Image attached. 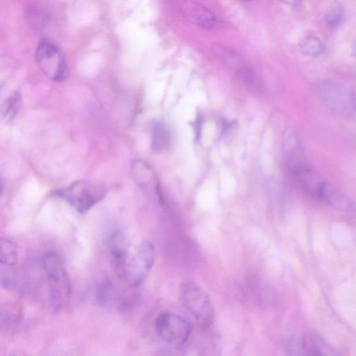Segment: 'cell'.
<instances>
[{
  "mask_svg": "<svg viewBox=\"0 0 356 356\" xmlns=\"http://www.w3.org/2000/svg\"><path fill=\"white\" fill-rule=\"evenodd\" d=\"M155 261V248L149 241L140 243L131 249L120 270L118 277L131 288H137L144 282Z\"/></svg>",
  "mask_w": 356,
  "mask_h": 356,
  "instance_id": "1",
  "label": "cell"
},
{
  "mask_svg": "<svg viewBox=\"0 0 356 356\" xmlns=\"http://www.w3.org/2000/svg\"><path fill=\"white\" fill-rule=\"evenodd\" d=\"M42 266L49 285V296L56 309L64 306L71 294V283L60 255L49 253L42 258Z\"/></svg>",
  "mask_w": 356,
  "mask_h": 356,
  "instance_id": "2",
  "label": "cell"
},
{
  "mask_svg": "<svg viewBox=\"0 0 356 356\" xmlns=\"http://www.w3.org/2000/svg\"><path fill=\"white\" fill-rule=\"evenodd\" d=\"M107 193L106 186L97 181H81L57 194L65 199L79 212L83 213L101 201Z\"/></svg>",
  "mask_w": 356,
  "mask_h": 356,
  "instance_id": "3",
  "label": "cell"
},
{
  "mask_svg": "<svg viewBox=\"0 0 356 356\" xmlns=\"http://www.w3.org/2000/svg\"><path fill=\"white\" fill-rule=\"evenodd\" d=\"M36 63L42 72L52 81L61 82L68 75L66 58L61 51L48 40H42L36 51Z\"/></svg>",
  "mask_w": 356,
  "mask_h": 356,
  "instance_id": "4",
  "label": "cell"
},
{
  "mask_svg": "<svg viewBox=\"0 0 356 356\" xmlns=\"http://www.w3.org/2000/svg\"><path fill=\"white\" fill-rule=\"evenodd\" d=\"M184 303L196 321L208 328L214 320V309L207 292L194 282L186 283L183 290Z\"/></svg>",
  "mask_w": 356,
  "mask_h": 356,
  "instance_id": "5",
  "label": "cell"
},
{
  "mask_svg": "<svg viewBox=\"0 0 356 356\" xmlns=\"http://www.w3.org/2000/svg\"><path fill=\"white\" fill-rule=\"evenodd\" d=\"M317 94L320 101L333 112L350 116L355 109V94L338 84L326 82L317 87Z\"/></svg>",
  "mask_w": 356,
  "mask_h": 356,
  "instance_id": "6",
  "label": "cell"
},
{
  "mask_svg": "<svg viewBox=\"0 0 356 356\" xmlns=\"http://www.w3.org/2000/svg\"><path fill=\"white\" fill-rule=\"evenodd\" d=\"M155 330L157 335L171 345L179 346L189 340L192 328L183 317L172 313H164L156 319Z\"/></svg>",
  "mask_w": 356,
  "mask_h": 356,
  "instance_id": "7",
  "label": "cell"
},
{
  "mask_svg": "<svg viewBox=\"0 0 356 356\" xmlns=\"http://www.w3.org/2000/svg\"><path fill=\"white\" fill-rule=\"evenodd\" d=\"M282 149L287 170L292 177L308 166L305 162L298 137L291 128L283 132Z\"/></svg>",
  "mask_w": 356,
  "mask_h": 356,
  "instance_id": "8",
  "label": "cell"
},
{
  "mask_svg": "<svg viewBox=\"0 0 356 356\" xmlns=\"http://www.w3.org/2000/svg\"><path fill=\"white\" fill-rule=\"evenodd\" d=\"M131 174L134 181L143 190L161 197L159 178L149 164L142 160L135 161L131 166Z\"/></svg>",
  "mask_w": 356,
  "mask_h": 356,
  "instance_id": "9",
  "label": "cell"
},
{
  "mask_svg": "<svg viewBox=\"0 0 356 356\" xmlns=\"http://www.w3.org/2000/svg\"><path fill=\"white\" fill-rule=\"evenodd\" d=\"M316 198L339 210L351 212L355 209L354 202L328 183L322 182Z\"/></svg>",
  "mask_w": 356,
  "mask_h": 356,
  "instance_id": "10",
  "label": "cell"
},
{
  "mask_svg": "<svg viewBox=\"0 0 356 356\" xmlns=\"http://www.w3.org/2000/svg\"><path fill=\"white\" fill-rule=\"evenodd\" d=\"M108 247L115 271L117 273L130 251V243L123 233L117 231L110 238Z\"/></svg>",
  "mask_w": 356,
  "mask_h": 356,
  "instance_id": "11",
  "label": "cell"
},
{
  "mask_svg": "<svg viewBox=\"0 0 356 356\" xmlns=\"http://www.w3.org/2000/svg\"><path fill=\"white\" fill-rule=\"evenodd\" d=\"M170 142V131L162 122H155L152 127V147L155 151L160 152L167 149Z\"/></svg>",
  "mask_w": 356,
  "mask_h": 356,
  "instance_id": "12",
  "label": "cell"
},
{
  "mask_svg": "<svg viewBox=\"0 0 356 356\" xmlns=\"http://www.w3.org/2000/svg\"><path fill=\"white\" fill-rule=\"evenodd\" d=\"M26 18L29 25L36 31L46 29L50 21L48 12L38 6L29 8L26 12Z\"/></svg>",
  "mask_w": 356,
  "mask_h": 356,
  "instance_id": "13",
  "label": "cell"
},
{
  "mask_svg": "<svg viewBox=\"0 0 356 356\" xmlns=\"http://www.w3.org/2000/svg\"><path fill=\"white\" fill-rule=\"evenodd\" d=\"M115 288L112 281L105 275H102L97 285V298L99 304L107 306L114 298Z\"/></svg>",
  "mask_w": 356,
  "mask_h": 356,
  "instance_id": "14",
  "label": "cell"
},
{
  "mask_svg": "<svg viewBox=\"0 0 356 356\" xmlns=\"http://www.w3.org/2000/svg\"><path fill=\"white\" fill-rule=\"evenodd\" d=\"M18 250L15 243L6 238H0V264L14 265L17 260Z\"/></svg>",
  "mask_w": 356,
  "mask_h": 356,
  "instance_id": "15",
  "label": "cell"
},
{
  "mask_svg": "<svg viewBox=\"0 0 356 356\" xmlns=\"http://www.w3.org/2000/svg\"><path fill=\"white\" fill-rule=\"evenodd\" d=\"M312 355H336L338 353L324 339L319 335L312 336L307 342Z\"/></svg>",
  "mask_w": 356,
  "mask_h": 356,
  "instance_id": "16",
  "label": "cell"
},
{
  "mask_svg": "<svg viewBox=\"0 0 356 356\" xmlns=\"http://www.w3.org/2000/svg\"><path fill=\"white\" fill-rule=\"evenodd\" d=\"M21 105V97L19 93L15 92L3 103L1 113L5 120L14 119L18 113Z\"/></svg>",
  "mask_w": 356,
  "mask_h": 356,
  "instance_id": "17",
  "label": "cell"
},
{
  "mask_svg": "<svg viewBox=\"0 0 356 356\" xmlns=\"http://www.w3.org/2000/svg\"><path fill=\"white\" fill-rule=\"evenodd\" d=\"M284 351L290 355H311L306 341L297 338H290L284 342Z\"/></svg>",
  "mask_w": 356,
  "mask_h": 356,
  "instance_id": "18",
  "label": "cell"
},
{
  "mask_svg": "<svg viewBox=\"0 0 356 356\" xmlns=\"http://www.w3.org/2000/svg\"><path fill=\"white\" fill-rule=\"evenodd\" d=\"M301 50L306 55L317 57L322 54L324 46L322 41L314 36L307 37L301 42Z\"/></svg>",
  "mask_w": 356,
  "mask_h": 356,
  "instance_id": "19",
  "label": "cell"
},
{
  "mask_svg": "<svg viewBox=\"0 0 356 356\" xmlns=\"http://www.w3.org/2000/svg\"><path fill=\"white\" fill-rule=\"evenodd\" d=\"M191 13H192L191 18L194 21L203 27L212 28L218 23L215 16L204 8L196 7L192 9Z\"/></svg>",
  "mask_w": 356,
  "mask_h": 356,
  "instance_id": "20",
  "label": "cell"
},
{
  "mask_svg": "<svg viewBox=\"0 0 356 356\" xmlns=\"http://www.w3.org/2000/svg\"><path fill=\"white\" fill-rule=\"evenodd\" d=\"M344 8L340 5H335L330 8L327 13L325 21L328 27L335 28L344 22Z\"/></svg>",
  "mask_w": 356,
  "mask_h": 356,
  "instance_id": "21",
  "label": "cell"
},
{
  "mask_svg": "<svg viewBox=\"0 0 356 356\" xmlns=\"http://www.w3.org/2000/svg\"><path fill=\"white\" fill-rule=\"evenodd\" d=\"M238 74L245 84L253 90L262 91L263 85L261 80L250 69L241 67L238 69Z\"/></svg>",
  "mask_w": 356,
  "mask_h": 356,
  "instance_id": "22",
  "label": "cell"
},
{
  "mask_svg": "<svg viewBox=\"0 0 356 356\" xmlns=\"http://www.w3.org/2000/svg\"><path fill=\"white\" fill-rule=\"evenodd\" d=\"M202 120L203 118L201 116L198 117L196 123H195V131H196V138L199 139L201 136V125H202Z\"/></svg>",
  "mask_w": 356,
  "mask_h": 356,
  "instance_id": "23",
  "label": "cell"
},
{
  "mask_svg": "<svg viewBox=\"0 0 356 356\" xmlns=\"http://www.w3.org/2000/svg\"><path fill=\"white\" fill-rule=\"evenodd\" d=\"M281 1L288 5H295L298 0H281Z\"/></svg>",
  "mask_w": 356,
  "mask_h": 356,
  "instance_id": "24",
  "label": "cell"
},
{
  "mask_svg": "<svg viewBox=\"0 0 356 356\" xmlns=\"http://www.w3.org/2000/svg\"><path fill=\"white\" fill-rule=\"evenodd\" d=\"M4 191V185L1 179H0V196H2Z\"/></svg>",
  "mask_w": 356,
  "mask_h": 356,
  "instance_id": "25",
  "label": "cell"
},
{
  "mask_svg": "<svg viewBox=\"0 0 356 356\" xmlns=\"http://www.w3.org/2000/svg\"><path fill=\"white\" fill-rule=\"evenodd\" d=\"M244 1H249V0H244Z\"/></svg>",
  "mask_w": 356,
  "mask_h": 356,
  "instance_id": "26",
  "label": "cell"
}]
</instances>
